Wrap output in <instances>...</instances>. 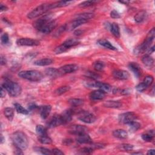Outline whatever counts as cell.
<instances>
[{"mask_svg": "<svg viewBox=\"0 0 155 155\" xmlns=\"http://www.w3.org/2000/svg\"><path fill=\"white\" fill-rule=\"evenodd\" d=\"M78 69V66L76 64H67L59 69L61 75L72 73L76 72Z\"/></svg>", "mask_w": 155, "mask_h": 155, "instance_id": "obj_14", "label": "cell"}, {"mask_svg": "<svg viewBox=\"0 0 155 155\" xmlns=\"http://www.w3.org/2000/svg\"><path fill=\"white\" fill-rule=\"evenodd\" d=\"M53 62V59L50 58H43L41 59L36 60L34 62V65H38V66H46L49 65L51 64H52Z\"/></svg>", "mask_w": 155, "mask_h": 155, "instance_id": "obj_28", "label": "cell"}, {"mask_svg": "<svg viewBox=\"0 0 155 155\" xmlns=\"http://www.w3.org/2000/svg\"><path fill=\"white\" fill-rule=\"evenodd\" d=\"M6 89L3 87V86H1V97L4 98L6 96Z\"/></svg>", "mask_w": 155, "mask_h": 155, "instance_id": "obj_55", "label": "cell"}, {"mask_svg": "<svg viewBox=\"0 0 155 155\" xmlns=\"http://www.w3.org/2000/svg\"><path fill=\"white\" fill-rule=\"evenodd\" d=\"M93 67L94 69L98 71V72H101L102 70H103V69H104L105 65L104 63L103 62L101 61H97L96 62L94 63L93 64Z\"/></svg>", "mask_w": 155, "mask_h": 155, "instance_id": "obj_42", "label": "cell"}, {"mask_svg": "<svg viewBox=\"0 0 155 155\" xmlns=\"http://www.w3.org/2000/svg\"><path fill=\"white\" fill-rule=\"evenodd\" d=\"M52 20L53 19H52V16L50 15H45L37 19L33 23V27L38 30L40 31L43 27L45 26Z\"/></svg>", "mask_w": 155, "mask_h": 155, "instance_id": "obj_9", "label": "cell"}, {"mask_svg": "<svg viewBox=\"0 0 155 155\" xmlns=\"http://www.w3.org/2000/svg\"><path fill=\"white\" fill-rule=\"evenodd\" d=\"M7 10V7L3 5V4H1V6H0V10H1V12H3V11H6Z\"/></svg>", "mask_w": 155, "mask_h": 155, "instance_id": "obj_59", "label": "cell"}, {"mask_svg": "<svg viewBox=\"0 0 155 155\" xmlns=\"http://www.w3.org/2000/svg\"><path fill=\"white\" fill-rule=\"evenodd\" d=\"M120 3H121V4H125V5H127V4H128L129 3H130V1H119Z\"/></svg>", "mask_w": 155, "mask_h": 155, "instance_id": "obj_62", "label": "cell"}, {"mask_svg": "<svg viewBox=\"0 0 155 155\" xmlns=\"http://www.w3.org/2000/svg\"><path fill=\"white\" fill-rule=\"evenodd\" d=\"M78 119L86 124H92L95 122V116L88 112H81L78 115Z\"/></svg>", "mask_w": 155, "mask_h": 155, "instance_id": "obj_11", "label": "cell"}, {"mask_svg": "<svg viewBox=\"0 0 155 155\" xmlns=\"http://www.w3.org/2000/svg\"><path fill=\"white\" fill-rule=\"evenodd\" d=\"M128 125L129 126L130 130L131 131H133V132H135V131H138L141 127V124L139 122H138L136 121H135L130 122Z\"/></svg>", "mask_w": 155, "mask_h": 155, "instance_id": "obj_40", "label": "cell"}, {"mask_svg": "<svg viewBox=\"0 0 155 155\" xmlns=\"http://www.w3.org/2000/svg\"><path fill=\"white\" fill-rule=\"evenodd\" d=\"M73 1H60L58 2H55L53 3H51V8L52 9H55L58 7H65L70 5V4L73 3Z\"/></svg>", "mask_w": 155, "mask_h": 155, "instance_id": "obj_30", "label": "cell"}, {"mask_svg": "<svg viewBox=\"0 0 155 155\" xmlns=\"http://www.w3.org/2000/svg\"><path fill=\"white\" fill-rule=\"evenodd\" d=\"M110 16L113 19H118L121 17V15L118 11H116V10H113L110 12Z\"/></svg>", "mask_w": 155, "mask_h": 155, "instance_id": "obj_52", "label": "cell"}, {"mask_svg": "<svg viewBox=\"0 0 155 155\" xmlns=\"http://www.w3.org/2000/svg\"><path fill=\"white\" fill-rule=\"evenodd\" d=\"M113 76L119 80H126L130 77L129 73L123 70H116L113 72Z\"/></svg>", "mask_w": 155, "mask_h": 155, "instance_id": "obj_15", "label": "cell"}, {"mask_svg": "<svg viewBox=\"0 0 155 155\" xmlns=\"http://www.w3.org/2000/svg\"><path fill=\"white\" fill-rule=\"evenodd\" d=\"M113 135L114 137L120 139H124L128 137V133L127 131L123 129H118L113 132Z\"/></svg>", "mask_w": 155, "mask_h": 155, "instance_id": "obj_26", "label": "cell"}, {"mask_svg": "<svg viewBox=\"0 0 155 155\" xmlns=\"http://www.w3.org/2000/svg\"><path fill=\"white\" fill-rule=\"evenodd\" d=\"M98 3V1H93V0H92V1H84V2L81 3V4H79V6L80 7H87L92 6Z\"/></svg>", "mask_w": 155, "mask_h": 155, "instance_id": "obj_43", "label": "cell"}, {"mask_svg": "<svg viewBox=\"0 0 155 155\" xmlns=\"http://www.w3.org/2000/svg\"><path fill=\"white\" fill-rule=\"evenodd\" d=\"M98 44L104 48H106V49H110V50H116L117 49L113 46L112 44H111V42H110L108 40H106V39H99L98 41L97 42Z\"/></svg>", "mask_w": 155, "mask_h": 155, "instance_id": "obj_27", "label": "cell"}, {"mask_svg": "<svg viewBox=\"0 0 155 155\" xmlns=\"http://www.w3.org/2000/svg\"><path fill=\"white\" fill-rule=\"evenodd\" d=\"M36 132L38 136L47 135L46 128L42 125H38L36 127Z\"/></svg>", "mask_w": 155, "mask_h": 155, "instance_id": "obj_41", "label": "cell"}, {"mask_svg": "<svg viewBox=\"0 0 155 155\" xmlns=\"http://www.w3.org/2000/svg\"><path fill=\"white\" fill-rule=\"evenodd\" d=\"M1 42L3 44H7L9 43V35L7 33H4L1 35Z\"/></svg>", "mask_w": 155, "mask_h": 155, "instance_id": "obj_47", "label": "cell"}, {"mask_svg": "<svg viewBox=\"0 0 155 155\" xmlns=\"http://www.w3.org/2000/svg\"><path fill=\"white\" fill-rule=\"evenodd\" d=\"M94 150L91 147H84L82 148H81L80 150V151H81V153H85V154H90L93 152Z\"/></svg>", "mask_w": 155, "mask_h": 155, "instance_id": "obj_49", "label": "cell"}, {"mask_svg": "<svg viewBox=\"0 0 155 155\" xmlns=\"http://www.w3.org/2000/svg\"><path fill=\"white\" fill-rule=\"evenodd\" d=\"M52 110V107L50 105H44L40 107V115L42 119H46L49 116Z\"/></svg>", "mask_w": 155, "mask_h": 155, "instance_id": "obj_22", "label": "cell"}, {"mask_svg": "<svg viewBox=\"0 0 155 155\" xmlns=\"http://www.w3.org/2000/svg\"><path fill=\"white\" fill-rule=\"evenodd\" d=\"M52 9L51 3H44L35 8L33 10L29 12L27 15V18L29 19L36 18L44 13H46L49 10Z\"/></svg>", "mask_w": 155, "mask_h": 155, "instance_id": "obj_6", "label": "cell"}, {"mask_svg": "<svg viewBox=\"0 0 155 155\" xmlns=\"http://www.w3.org/2000/svg\"><path fill=\"white\" fill-rule=\"evenodd\" d=\"M94 17V14L92 13H83L81 14H78L76 16V19H84L85 21L89 20Z\"/></svg>", "mask_w": 155, "mask_h": 155, "instance_id": "obj_34", "label": "cell"}, {"mask_svg": "<svg viewBox=\"0 0 155 155\" xmlns=\"http://www.w3.org/2000/svg\"><path fill=\"white\" fill-rule=\"evenodd\" d=\"M154 136V131L153 130H149L146 133L142 135V139L146 142H151L153 141Z\"/></svg>", "mask_w": 155, "mask_h": 155, "instance_id": "obj_33", "label": "cell"}, {"mask_svg": "<svg viewBox=\"0 0 155 155\" xmlns=\"http://www.w3.org/2000/svg\"><path fill=\"white\" fill-rule=\"evenodd\" d=\"M90 147H91L93 150H96V149H101V148H103L104 147V145L102 144H99V143H95L93 144L91 143L90 144Z\"/></svg>", "mask_w": 155, "mask_h": 155, "instance_id": "obj_51", "label": "cell"}, {"mask_svg": "<svg viewBox=\"0 0 155 155\" xmlns=\"http://www.w3.org/2000/svg\"><path fill=\"white\" fill-rule=\"evenodd\" d=\"M38 108V106L34 104V103H32V104H30L29 107H28V108H29V111L30 110V111H32V110H35Z\"/></svg>", "mask_w": 155, "mask_h": 155, "instance_id": "obj_54", "label": "cell"}, {"mask_svg": "<svg viewBox=\"0 0 155 155\" xmlns=\"http://www.w3.org/2000/svg\"><path fill=\"white\" fill-rule=\"evenodd\" d=\"M86 85L90 88H97L105 93H108L112 89V87L109 84L101 82H89L87 83Z\"/></svg>", "mask_w": 155, "mask_h": 155, "instance_id": "obj_7", "label": "cell"}, {"mask_svg": "<svg viewBox=\"0 0 155 155\" xmlns=\"http://www.w3.org/2000/svg\"><path fill=\"white\" fill-rule=\"evenodd\" d=\"M142 62L148 69H151L154 65V59L149 54H147L142 57Z\"/></svg>", "mask_w": 155, "mask_h": 155, "instance_id": "obj_24", "label": "cell"}, {"mask_svg": "<svg viewBox=\"0 0 155 155\" xmlns=\"http://www.w3.org/2000/svg\"><path fill=\"white\" fill-rule=\"evenodd\" d=\"M147 88H148V87L145 85V84L143 82H141V83H140V84H139L138 85H137L136 86V90H137L138 92H142L145 91Z\"/></svg>", "mask_w": 155, "mask_h": 155, "instance_id": "obj_45", "label": "cell"}, {"mask_svg": "<svg viewBox=\"0 0 155 155\" xmlns=\"http://www.w3.org/2000/svg\"><path fill=\"white\" fill-rule=\"evenodd\" d=\"M128 67L137 78L141 76V69L137 63L130 62L128 64Z\"/></svg>", "mask_w": 155, "mask_h": 155, "instance_id": "obj_20", "label": "cell"}, {"mask_svg": "<svg viewBox=\"0 0 155 155\" xmlns=\"http://www.w3.org/2000/svg\"><path fill=\"white\" fill-rule=\"evenodd\" d=\"M155 36V29L153 28L148 33L147 38L145 41L141 44V45L136 47L134 50V53L136 55H139L140 53H142L146 51H148L150 48L151 44L154 41Z\"/></svg>", "mask_w": 155, "mask_h": 155, "instance_id": "obj_2", "label": "cell"}, {"mask_svg": "<svg viewBox=\"0 0 155 155\" xmlns=\"http://www.w3.org/2000/svg\"><path fill=\"white\" fill-rule=\"evenodd\" d=\"M18 76L22 78L30 81L38 82L43 78V75L38 70H24L18 73Z\"/></svg>", "mask_w": 155, "mask_h": 155, "instance_id": "obj_4", "label": "cell"}, {"mask_svg": "<svg viewBox=\"0 0 155 155\" xmlns=\"http://www.w3.org/2000/svg\"><path fill=\"white\" fill-rule=\"evenodd\" d=\"M52 154H55V155H63L64 154V152L62 151L61 150L58 148H54L52 150Z\"/></svg>", "mask_w": 155, "mask_h": 155, "instance_id": "obj_53", "label": "cell"}, {"mask_svg": "<svg viewBox=\"0 0 155 155\" xmlns=\"http://www.w3.org/2000/svg\"><path fill=\"white\" fill-rule=\"evenodd\" d=\"M16 44L19 46H37L39 45V41L32 38H23L18 39Z\"/></svg>", "mask_w": 155, "mask_h": 155, "instance_id": "obj_10", "label": "cell"}, {"mask_svg": "<svg viewBox=\"0 0 155 155\" xmlns=\"http://www.w3.org/2000/svg\"><path fill=\"white\" fill-rule=\"evenodd\" d=\"M147 18V13L145 10H141L138 12L134 17L135 21L136 23L140 24L143 23V22L146 20Z\"/></svg>", "mask_w": 155, "mask_h": 155, "instance_id": "obj_23", "label": "cell"}, {"mask_svg": "<svg viewBox=\"0 0 155 155\" xmlns=\"http://www.w3.org/2000/svg\"><path fill=\"white\" fill-rule=\"evenodd\" d=\"M45 73L47 76L51 77L52 78H58L62 75L59 69H56L55 68H48L46 69Z\"/></svg>", "mask_w": 155, "mask_h": 155, "instance_id": "obj_25", "label": "cell"}, {"mask_svg": "<svg viewBox=\"0 0 155 155\" xmlns=\"http://www.w3.org/2000/svg\"><path fill=\"white\" fill-rule=\"evenodd\" d=\"M14 106H15L16 111L18 113H21V114H23V115H27L29 113V110L24 108L20 104L15 103Z\"/></svg>", "mask_w": 155, "mask_h": 155, "instance_id": "obj_35", "label": "cell"}, {"mask_svg": "<svg viewBox=\"0 0 155 155\" xmlns=\"http://www.w3.org/2000/svg\"><path fill=\"white\" fill-rule=\"evenodd\" d=\"M80 43L79 41L75 38H70L65 41L61 45L59 46L54 50L56 54H61L67 51L72 47L76 46Z\"/></svg>", "mask_w": 155, "mask_h": 155, "instance_id": "obj_5", "label": "cell"}, {"mask_svg": "<svg viewBox=\"0 0 155 155\" xmlns=\"http://www.w3.org/2000/svg\"><path fill=\"white\" fill-rule=\"evenodd\" d=\"M62 120L61 116V115H54L50 121L48 123V127L49 128H53L62 125Z\"/></svg>", "mask_w": 155, "mask_h": 155, "instance_id": "obj_16", "label": "cell"}, {"mask_svg": "<svg viewBox=\"0 0 155 155\" xmlns=\"http://www.w3.org/2000/svg\"><path fill=\"white\" fill-rule=\"evenodd\" d=\"M109 30L116 38L120 37V30H119V27L118 24H116L115 23H112L111 24H110Z\"/></svg>", "mask_w": 155, "mask_h": 155, "instance_id": "obj_31", "label": "cell"}, {"mask_svg": "<svg viewBox=\"0 0 155 155\" xmlns=\"http://www.w3.org/2000/svg\"><path fill=\"white\" fill-rule=\"evenodd\" d=\"M34 150L37 151L39 152L42 154H46V155H50V154H52V150L45 148V147H35Z\"/></svg>", "mask_w": 155, "mask_h": 155, "instance_id": "obj_39", "label": "cell"}, {"mask_svg": "<svg viewBox=\"0 0 155 155\" xmlns=\"http://www.w3.org/2000/svg\"><path fill=\"white\" fill-rule=\"evenodd\" d=\"M76 140L79 144H90L93 142L92 138L88 135V133H84L82 135H78Z\"/></svg>", "mask_w": 155, "mask_h": 155, "instance_id": "obj_21", "label": "cell"}, {"mask_svg": "<svg viewBox=\"0 0 155 155\" xmlns=\"http://www.w3.org/2000/svg\"><path fill=\"white\" fill-rule=\"evenodd\" d=\"M87 21L84 20V19H75L73 21L70 22L69 23L65 24V30L70 31L72 30H74L76 27H79V26L87 23Z\"/></svg>", "mask_w": 155, "mask_h": 155, "instance_id": "obj_13", "label": "cell"}, {"mask_svg": "<svg viewBox=\"0 0 155 155\" xmlns=\"http://www.w3.org/2000/svg\"><path fill=\"white\" fill-rule=\"evenodd\" d=\"M73 142V141L70 139H65L64 141V144H65V145H70L71 143Z\"/></svg>", "mask_w": 155, "mask_h": 155, "instance_id": "obj_57", "label": "cell"}, {"mask_svg": "<svg viewBox=\"0 0 155 155\" xmlns=\"http://www.w3.org/2000/svg\"><path fill=\"white\" fill-rule=\"evenodd\" d=\"M88 128L84 125H73L70 127L69 132L72 135L76 136L82 135L84 133H88Z\"/></svg>", "mask_w": 155, "mask_h": 155, "instance_id": "obj_12", "label": "cell"}, {"mask_svg": "<svg viewBox=\"0 0 155 155\" xmlns=\"http://www.w3.org/2000/svg\"><path fill=\"white\" fill-rule=\"evenodd\" d=\"M86 76L93 79H98V78H100V76L98 74L95 73L94 72H87L86 73Z\"/></svg>", "mask_w": 155, "mask_h": 155, "instance_id": "obj_46", "label": "cell"}, {"mask_svg": "<svg viewBox=\"0 0 155 155\" xmlns=\"http://www.w3.org/2000/svg\"><path fill=\"white\" fill-rule=\"evenodd\" d=\"M132 154H142L143 153H141V152H135V153H133Z\"/></svg>", "mask_w": 155, "mask_h": 155, "instance_id": "obj_64", "label": "cell"}, {"mask_svg": "<svg viewBox=\"0 0 155 155\" xmlns=\"http://www.w3.org/2000/svg\"><path fill=\"white\" fill-rule=\"evenodd\" d=\"M16 148V150L15 151V154H23V150H21L19 148H17V147H15Z\"/></svg>", "mask_w": 155, "mask_h": 155, "instance_id": "obj_56", "label": "cell"}, {"mask_svg": "<svg viewBox=\"0 0 155 155\" xmlns=\"http://www.w3.org/2000/svg\"><path fill=\"white\" fill-rule=\"evenodd\" d=\"M147 154L148 155H154L155 154V151H154V149H151V150H149L148 151H147Z\"/></svg>", "mask_w": 155, "mask_h": 155, "instance_id": "obj_60", "label": "cell"}, {"mask_svg": "<svg viewBox=\"0 0 155 155\" xmlns=\"http://www.w3.org/2000/svg\"><path fill=\"white\" fill-rule=\"evenodd\" d=\"M70 89V87L69 86H62L57 88V89L55 91V93L56 95H61L69 91Z\"/></svg>", "mask_w": 155, "mask_h": 155, "instance_id": "obj_38", "label": "cell"}, {"mask_svg": "<svg viewBox=\"0 0 155 155\" xmlns=\"http://www.w3.org/2000/svg\"><path fill=\"white\" fill-rule=\"evenodd\" d=\"M137 118L136 115L133 112H126L119 115V121L123 124H128Z\"/></svg>", "mask_w": 155, "mask_h": 155, "instance_id": "obj_8", "label": "cell"}, {"mask_svg": "<svg viewBox=\"0 0 155 155\" xmlns=\"http://www.w3.org/2000/svg\"><path fill=\"white\" fill-rule=\"evenodd\" d=\"M104 106L107 108H118L122 107V103L119 101H108L104 104Z\"/></svg>", "mask_w": 155, "mask_h": 155, "instance_id": "obj_29", "label": "cell"}, {"mask_svg": "<svg viewBox=\"0 0 155 155\" xmlns=\"http://www.w3.org/2000/svg\"><path fill=\"white\" fill-rule=\"evenodd\" d=\"M105 93L104 92L101 90H97L92 92L90 94V98L92 101H100L103 99L105 96Z\"/></svg>", "mask_w": 155, "mask_h": 155, "instance_id": "obj_19", "label": "cell"}, {"mask_svg": "<svg viewBox=\"0 0 155 155\" xmlns=\"http://www.w3.org/2000/svg\"><path fill=\"white\" fill-rule=\"evenodd\" d=\"M154 46H153L152 47H150V48L148 49V50L149 54H150V53L154 52Z\"/></svg>", "mask_w": 155, "mask_h": 155, "instance_id": "obj_61", "label": "cell"}, {"mask_svg": "<svg viewBox=\"0 0 155 155\" xmlns=\"http://www.w3.org/2000/svg\"><path fill=\"white\" fill-rule=\"evenodd\" d=\"M6 62H7V61H6V58L4 56L1 55V64L2 65H5L6 64Z\"/></svg>", "mask_w": 155, "mask_h": 155, "instance_id": "obj_58", "label": "cell"}, {"mask_svg": "<svg viewBox=\"0 0 155 155\" xmlns=\"http://www.w3.org/2000/svg\"><path fill=\"white\" fill-rule=\"evenodd\" d=\"M73 115V111L72 109H69L64 111L61 115L63 124H65L70 122L72 119Z\"/></svg>", "mask_w": 155, "mask_h": 155, "instance_id": "obj_17", "label": "cell"}, {"mask_svg": "<svg viewBox=\"0 0 155 155\" xmlns=\"http://www.w3.org/2000/svg\"><path fill=\"white\" fill-rule=\"evenodd\" d=\"M56 22L54 20H52L51 21H50L49 23H47L45 26L43 27L41 30L39 32H42V33H45V34H49L50 32H52L53 29H55V28L56 26Z\"/></svg>", "mask_w": 155, "mask_h": 155, "instance_id": "obj_18", "label": "cell"}, {"mask_svg": "<svg viewBox=\"0 0 155 155\" xmlns=\"http://www.w3.org/2000/svg\"><path fill=\"white\" fill-rule=\"evenodd\" d=\"M153 80H154V78L152 76L147 75L144 78L143 82L145 84V85L147 87H148L149 86H150L152 84V83L153 82Z\"/></svg>", "mask_w": 155, "mask_h": 155, "instance_id": "obj_44", "label": "cell"}, {"mask_svg": "<svg viewBox=\"0 0 155 155\" xmlns=\"http://www.w3.org/2000/svg\"><path fill=\"white\" fill-rule=\"evenodd\" d=\"M4 114L9 121H12L13 119L14 110L12 108H11V107L5 108L4 110Z\"/></svg>", "mask_w": 155, "mask_h": 155, "instance_id": "obj_32", "label": "cell"}, {"mask_svg": "<svg viewBox=\"0 0 155 155\" xmlns=\"http://www.w3.org/2000/svg\"><path fill=\"white\" fill-rule=\"evenodd\" d=\"M4 138L2 135H1V144H3L4 142Z\"/></svg>", "mask_w": 155, "mask_h": 155, "instance_id": "obj_63", "label": "cell"}, {"mask_svg": "<svg viewBox=\"0 0 155 155\" xmlns=\"http://www.w3.org/2000/svg\"><path fill=\"white\" fill-rule=\"evenodd\" d=\"M121 148L125 151H131L133 149V145L129 144H123L121 145Z\"/></svg>", "mask_w": 155, "mask_h": 155, "instance_id": "obj_48", "label": "cell"}, {"mask_svg": "<svg viewBox=\"0 0 155 155\" xmlns=\"http://www.w3.org/2000/svg\"><path fill=\"white\" fill-rule=\"evenodd\" d=\"M2 86H3L10 96L12 97H17L21 93L22 89L21 86L18 84L10 80L6 81Z\"/></svg>", "mask_w": 155, "mask_h": 155, "instance_id": "obj_3", "label": "cell"}, {"mask_svg": "<svg viewBox=\"0 0 155 155\" xmlns=\"http://www.w3.org/2000/svg\"><path fill=\"white\" fill-rule=\"evenodd\" d=\"M69 103L74 107H78L84 104V100L79 98H71L68 101Z\"/></svg>", "mask_w": 155, "mask_h": 155, "instance_id": "obj_37", "label": "cell"}, {"mask_svg": "<svg viewBox=\"0 0 155 155\" xmlns=\"http://www.w3.org/2000/svg\"><path fill=\"white\" fill-rule=\"evenodd\" d=\"M65 31H66V30H65V25H64V26H61V27L55 32L54 35H55V36L58 37V36H60V35H61L64 32H65Z\"/></svg>", "mask_w": 155, "mask_h": 155, "instance_id": "obj_50", "label": "cell"}, {"mask_svg": "<svg viewBox=\"0 0 155 155\" xmlns=\"http://www.w3.org/2000/svg\"><path fill=\"white\" fill-rule=\"evenodd\" d=\"M12 140L15 147L23 150L27 149L29 145V139L24 132L16 131L12 135Z\"/></svg>", "mask_w": 155, "mask_h": 155, "instance_id": "obj_1", "label": "cell"}, {"mask_svg": "<svg viewBox=\"0 0 155 155\" xmlns=\"http://www.w3.org/2000/svg\"><path fill=\"white\" fill-rule=\"evenodd\" d=\"M38 140L42 144H50L52 143V139L47 135L39 136Z\"/></svg>", "mask_w": 155, "mask_h": 155, "instance_id": "obj_36", "label": "cell"}]
</instances>
